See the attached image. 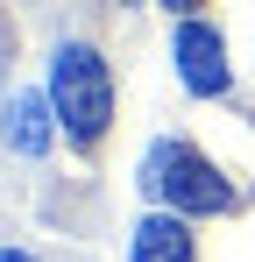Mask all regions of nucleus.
Instances as JSON below:
<instances>
[{"label": "nucleus", "mask_w": 255, "mask_h": 262, "mask_svg": "<svg viewBox=\"0 0 255 262\" xmlns=\"http://www.w3.org/2000/svg\"><path fill=\"white\" fill-rule=\"evenodd\" d=\"M50 106H57V121L71 142H99L107 121H114V71H107V57L92 43H57L50 57Z\"/></svg>", "instance_id": "1"}, {"label": "nucleus", "mask_w": 255, "mask_h": 262, "mask_svg": "<svg viewBox=\"0 0 255 262\" xmlns=\"http://www.w3.org/2000/svg\"><path fill=\"white\" fill-rule=\"evenodd\" d=\"M142 191L170 199V213H184V220L192 213H227V206H234V184L213 170L192 142H156L149 163H142Z\"/></svg>", "instance_id": "2"}, {"label": "nucleus", "mask_w": 255, "mask_h": 262, "mask_svg": "<svg viewBox=\"0 0 255 262\" xmlns=\"http://www.w3.org/2000/svg\"><path fill=\"white\" fill-rule=\"evenodd\" d=\"M170 57H177V78L199 92V99H220L227 92V43H220V29L206 21H177V36H170Z\"/></svg>", "instance_id": "3"}, {"label": "nucleus", "mask_w": 255, "mask_h": 262, "mask_svg": "<svg viewBox=\"0 0 255 262\" xmlns=\"http://www.w3.org/2000/svg\"><path fill=\"white\" fill-rule=\"evenodd\" d=\"M128 262H192V234H184V213H149L128 241Z\"/></svg>", "instance_id": "4"}, {"label": "nucleus", "mask_w": 255, "mask_h": 262, "mask_svg": "<svg viewBox=\"0 0 255 262\" xmlns=\"http://www.w3.org/2000/svg\"><path fill=\"white\" fill-rule=\"evenodd\" d=\"M0 135H7L14 156H42V149H50V106H42L36 92H14V99L0 106Z\"/></svg>", "instance_id": "5"}, {"label": "nucleus", "mask_w": 255, "mask_h": 262, "mask_svg": "<svg viewBox=\"0 0 255 262\" xmlns=\"http://www.w3.org/2000/svg\"><path fill=\"white\" fill-rule=\"evenodd\" d=\"M163 7L170 14H192V7H206V0H163Z\"/></svg>", "instance_id": "6"}, {"label": "nucleus", "mask_w": 255, "mask_h": 262, "mask_svg": "<svg viewBox=\"0 0 255 262\" xmlns=\"http://www.w3.org/2000/svg\"><path fill=\"white\" fill-rule=\"evenodd\" d=\"M0 262H29V255H22V248H0Z\"/></svg>", "instance_id": "7"}]
</instances>
